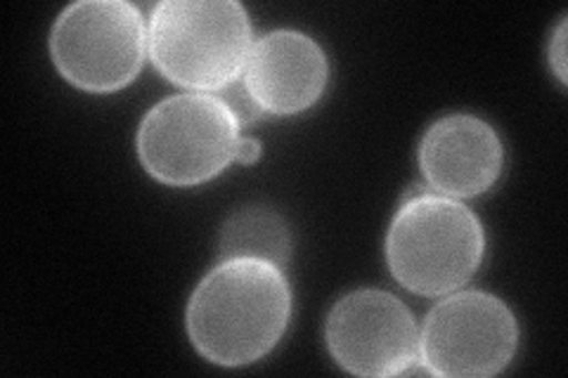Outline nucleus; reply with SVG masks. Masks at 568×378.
<instances>
[{
    "instance_id": "0eeeda50",
    "label": "nucleus",
    "mask_w": 568,
    "mask_h": 378,
    "mask_svg": "<svg viewBox=\"0 0 568 378\" xmlns=\"http://www.w3.org/2000/svg\"><path fill=\"white\" fill-rule=\"evenodd\" d=\"M334 362L353 376L386 378L419 365V327L407 305L382 289H358L334 303L325 324Z\"/></svg>"
},
{
    "instance_id": "7ed1b4c3",
    "label": "nucleus",
    "mask_w": 568,
    "mask_h": 378,
    "mask_svg": "<svg viewBox=\"0 0 568 378\" xmlns=\"http://www.w3.org/2000/svg\"><path fill=\"white\" fill-rule=\"evenodd\" d=\"M252 45V22L237 0H162L150 17L152 64L192 93H216L235 83Z\"/></svg>"
},
{
    "instance_id": "423d86ee",
    "label": "nucleus",
    "mask_w": 568,
    "mask_h": 378,
    "mask_svg": "<svg viewBox=\"0 0 568 378\" xmlns=\"http://www.w3.org/2000/svg\"><path fill=\"white\" fill-rule=\"evenodd\" d=\"M519 348V321L488 292H453L419 329V365L446 378H488L505 371Z\"/></svg>"
},
{
    "instance_id": "f8f14e48",
    "label": "nucleus",
    "mask_w": 568,
    "mask_h": 378,
    "mask_svg": "<svg viewBox=\"0 0 568 378\" xmlns=\"http://www.w3.org/2000/svg\"><path fill=\"white\" fill-rule=\"evenodd\" d=\"M549 67L561 85H566V20L559 22L552 43H549Z\"/></svg>"
},
{
    "instance_id": "39448f33",
    "label": "nucleus",
    "mask_w": 568,
    "mask_h": 378,
    "mask_svg": "<svg viewBox=\"0 0 568 378\" xmlns=\"http://www.w3.org/2000/svg\"><path fill=\"white\" fill-rule=\"evenodd\" d=\"M148 52V29L126 0H79L50 31V58L64 81L93 95L131 85Z\"/></svg>"
},
{
    "instance_id": "20e7f679",
    "label": "nucleus",
    "mask_w": 568,
    "mask_h": 378,
    "mask_svg": "<svg viewBox=\"0 0 568 378\" xmlns=\"http://www.w3.org/2000/svg\"><path fill=\"white\" fill-rule=\"evenodd\" d=\"M240 129L233 110L219 95H171L140 121V164L171 187L209 183L235 161Z\"/></svg>"
},
{
    "instance_id": "1a4fd4ad",
    "label": "nucleus",
    "mask_w": 568,
    "mask_h": 378,
    "mask_svg": "<svg viewBox=\"0 0 568 378\" xmlns=\"http://www.w3.org/2000/svg\"><path fill=\"white\" fill-rule=\"evenodd\" d=\"M419 171L426 185L453 200L488 192L505 168V147L490 123L471 114L434 121L419 142Z\"/></svg>"
},
{
    "instance_id": "ddd939ff",
    "label": "nucleus",
    "mask_w": 568,
    "mask_h": 378,
    "mask_svg": "<svg viewBox=\"0 0 568 378\" xmlns=\"http://www.w3.org/2000/svg\"><path fill=\"white\" fill-rule=\"evenodd\" d=\"M261 142L256 137H240L237 142V152H235V161H240V164H254V161L261 159Z\"/></svg>"
},
{
    "instance_id": "9d476101",
    "label": "nucleus",
    "mask_w": 568,
    "mask_h": 378,
    "mask_svg": "<svg viewBox=\"0 0 568 378\" xmlns=\"http://www.w3.org/2000/svg\"><path fill=\"white\" fill-rule=\"evenodd\" d=\"M219 254L221 260L258 258L284 267L292 256L290 227L275 208H240L223 225Z\"/></svg>"
},
{
    "instance_id": "9b49d317",
    "label": "nucleus",
    "mask_w": 568,
    "mask_h": 378,
    "mask_svg": "<svg viewBox=\"0 0 568 378\" xmlns=\"http://www.w3.org/2000/svg\"><path fill=\"white\" fill-rule=\"evenodd\" d=\"M223 100L230 110H233L240 125H252L263 114V110L254 102V98L248 95V90L244 88V83L240 79L235 83H230L227 88H223Z\"/></svg>"
},
{
    "instance_id": "6e6552de",
    "label": "nucleus",
    "mask_w": 568,
    "mask_h": 378,
    "mask_svg": "<svg viewBox=\"0 0 568 378\" xmlns=\"http://www.w3.org/2000/svg\"><path fill=\"white\" fill-rule=\"evenodd\" d=\"M329 64L308 33L277 29L261 35L248 52L242 83L263 114L294 116L323 98Z\"/></svg>"
},
{
    "instance_id": "f03ea898",
    "label": "nucleus",
    "mask_w": 568,
    "mask_h": 378,
    "mask_svg": "<svg viewBox=\"0 0 568 378\" xmlns=\"http://www.w3.org/2000/svg\"><path fill=\"white\" fill-rule=\"evenodd\" d=\"M486 234L478 215L436 192H413L398 206L386 234L390 275L417 296L436 298L462 289L484 260Z\"/></svg>"
},
{
    "instance_id": "f257e3e1",
    "label": "nucleus",
    "mask_w": 568,
    "mask_h": 378,
    "mask_svg": "<svg viewBox=\"0 0 568 378\" xmlns=\"http://www.w3.org/2000/svg\"><path fill=\"white\" fill-rule=\"evenodd\" d=\"M292 317L284 269L258 258H230L192 292L185 327L197 350L219 367L254 365L268 355Z\"/></svg>"
}]
</instances>
